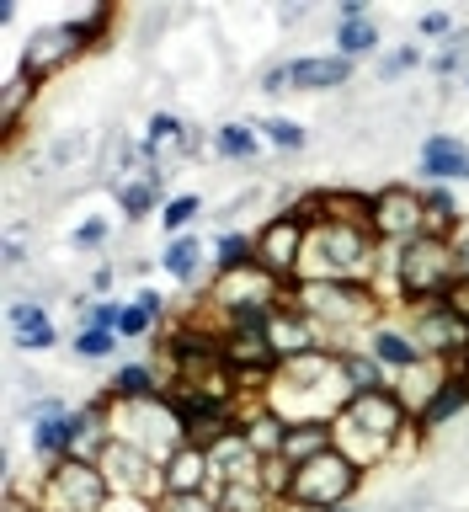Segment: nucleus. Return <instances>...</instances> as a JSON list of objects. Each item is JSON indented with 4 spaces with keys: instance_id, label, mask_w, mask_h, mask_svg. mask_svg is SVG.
<instances>
[{
    "instance_id": "f257e3e1",
    "label": "nucleus",
    "mask_w": 469,
    "mask_h": 512,
    "mask_svg": "<svg viewBox=\"0 0 469 512\" xmlns=\"http://www.w3.org/2000/svg\"><path fill=\"white\" fill-rule=\"evenodd\" d=\"M347 379H342V352H304V358H288L278 374H272L262 406L272 416H283L288 427L294 422H336V416L347 411Z\"/></svg>"
},
{
    "instance_id": "f03ea898",
    "label": "nucleus",
    "mask_w": 469,
    "mask_h": 512,
    "mask_svg": "<svg viewBox=\"0 0 469 512\" xmlns=\"http://www.w3.org/2000/svg\"><path fill=\"white\" fill-rule=\"evenodd\" d=\"M331 427H336V454H347L358 470H374L379 459H390V448L406 432H416V416L390 384V390H374V395H352Z\"/></svg>"
},
{
    "instance_id": "7ed1b4c3",
    "label": "nucleus",
    "mask_w": 469,
    "mask_h": 512,
    "mask_svg": "<svg viewBox=\"0 0 469 512\" xmlns=\"http://www.w3.org/2000/svg\"><path fill=\"white\" fill-rule=\"evenodd\" d=\"M288 304L310 320L315 336H320V347L326 352H342V342L336 336H347V331H374V320H379V288L374 283H294L288 288Z\"/></svg>"
},
{
    "instance_id": "20e7f679",
    "label": "nucleus",
    "mask_w": 469,
    "mask_h": 512,
    "mask_svg": "<svg viewBox=\"0 0 469 512\" xmlns=\"http://www.w3.org/2000/svg\"><path fill=\"white\" fill-rule=\"evenodd\" d=\"M459 283H464V262H459L454 240L422 235V240H411V246H395V256H390V288L411 304L448 299Z\"/></svg>"
},
{
    "instance_id": "39448f33",
    "label": "nucleus",
    "mask_w": 469,
    "mask_h": 512,
    "mask_svg": "<svg viewBox=\"0 0 469 512\" xmlns=\"http://www.w3.org/2000/svg\"><path fill=\"white\" fill-rule=\"evenodd\" d=\"M107 427H112V438L144 448L155 464H166L176 448L187 443V427H182V416H176L171 395H150V400H118V395H107Z\"/></svg>"
},
{
    "instance_id": "423d86ee",
    "label": "nucleus",
    "mask_w": 469,
    "mask_h": 512,
    "mask_svg": "<svg viewBox=\"0 0 469 512\" xmlns=\"http://www.w3.org/2000/svg\"><path fill=\"white\" fill-rule=\"evenodd\" d=\"M112 486L96 470V459H59L48 464V475L38 480V507L43 512H107Z\"/></svg>"
},
{
    "instance_id": "0eeeda50",
    "label": "nucleus",
    "mask_w": 469,
    "mask_h": 512,
    "mask_svg": "<svg viewBox=\"0 0 469 512\" xmlns=\"http://www.w3.org/2000/svg\"><path fill=\"white\" fill-rule=\"evenodd\" d=\"M363 486V470L352 464L347 454H320L310 464H299L294 470V491H288V502H304V507H320V512H336L352 502V491Z\"/></svg>"
},
{
    "instance_id": "6e6552de",
    "label": "nucleus",
    "mask_w": 469,
    "mask_h": 512,
    "mask_svg": "<svg viewBox=\"0 0 469 512\" xmlns=\"http://www.w3.org/2000/svg\"><path fill=\"white\" fill-rule=\"evenodd\" d=\"M96 470L107 475L112 496H139V502H166V464H155L144 448L112 438L96 454Z\"/></svg>"
},
{
    "instance_id": "1a4fd4ad",
    "label": "nucleus",
    "mask_w": 469,
    "mask_h": 512,
    "mask_svg": "<svg viewBox=\"0 0 469 512\" xmlns=\"http://www.w3.org/2000/svg\"><path fill=\"white\" fill-rule=\"evenodd\" d=\"M411 336L422 342L427 358H438L448 368H459L469 358V315L454 310L448 299H427L411 304Z\"/></svg>"
},
{
    "instance_id": "9d476101",
    "label": "nucleus",
    "mask_w": 469,
    "mask_h": 512,
    "mask_svg": "<svg viewBox=\"0 0 469 512\" xmlns=\"http://www.w3.org/2000/svg\"><path fill=\"white\" fill-rule=\"evenodd\" d=\"M86 38H80V27L75 22H43V27H32L27 32V43H22V70L27 80H48V75H59L64 64H75L80 54H86Z\"/></svg>"
},
{
    "instance_id": "9b49d317",
    "label": "nucleus",
    "mask_w": 469,
    "mask_h": 512,
    "mask_svg": "<svg viewBox=\"0 0 469 512\" xmlns=\"http://www.w3.org/2000/svg\"><path fill=\"white\" fill-rule=\"evenodd\" d=\"M374 235L384 246H411V240L427 235V203L422 192L406 182H390L374 192Z\"/></svg>"
},
{
    "instance_id": "f8f14e48",
    "label": "nucleus",
    "mask_w": 469,
    "mask_h": 512,
    "mask_svg": "<svg viewBox=\"0 0 469 512\" xmlns=\"http://www.w3.org/2000/svg\"><path fill=\"white\" fill-rule=\"evenodd\" d=\"M304 235H310V224L299 214H288V208H278V214L256 230V267H267L272 278H283V283H299Z\"/></svg>"
},
{
    "instance_id": "ddd939ff",
    "label": "nucleus",
    "mask_w": 469,
    "mask_h": 512,
    "mask_svg": "<svg viewBox=\"0 0 469 512\" xmlns=\"http://www.w3.org/2000/svg\"><path fill=\"white\" fill-rule=\"evenodd\" d=\"M208 464H214L219 486H235V480H262V454L251 448L246 427H230L219 443H208Z\"/></svg>"
},
{
    "instance_id": "4468645a",
    "label": "nucleus",
    "mask_w": 469,
    "mask_h": 512,
    "mask_svg": "<svg viewBox=\"0 0 469 512\" xmlns=\"http://www.w3.org/2000/svg\"><path fill=\"white\" fill-rule=\"evenodd\" d=\"M422 176L432 187H443V182H469V144L459 139V134H427L422 139Z\"/></svg>"
},
{
    "instance_id": "2eb2a0df",
    "label": "nucleus",
    "mask_w": 469,
    "mask_h": 512,
    "mask_svg": "<svg viewBox=\"0 0 469 512\" xmlns=\"http://www.w3.org/2000/svg\"><path fill=\"white\" fill-rule=\"evenodd\" d=\"M214 486H219V480H214V464H208V448L182 443L166 459V496H203Z\"/></svg>"
},
{
    "instance_id": "dca6fc26",
    "label": "nucleus",
    "mask_w": 469,
    "mask_h": 512,
    "mask_svg": "<svg viewBox=\"0 0 469 512\" xmlns=\"http://www.w3.org/2000/svg\"><path fill=\"white\" fill-rule=\"evenodd\" d=\"M352 80V59L342 54H299L288 59V91H336Z\"/></svg>"
},
{
    "instance_id": "f3484780",
    "label": "nucleus",
    "mask_w": 469,
    "mask_h": 512,
    "mask_svg": "<svg viewBox=\"0 0 469 512\" xmlns=\"http://www.w3.org/2000/svg\"><path fill=\"white\" fill-rule=\"evenodd\" d=\"M267 342H272V352H278V363H288V358L315 352L320 336H315V326L294 310V304H278V310H272V320H267Z\"/></svg>"
},
{
    "instance_id": "a211bd4d",
    "label": "nucleus",
    "mask_w": 469,
    "mask_h": 512,
    "mask_svg": "<svg viewBox=\"0 0 469 512\" xmlns=\"http://www.w3.org/2000/svg\"><path fill=\"white\" fill-rule=\"evenodd\" d=\"M469 406V368H448V379L432 390V400L416 411V432H438Z\"/></svg>"
},
{
    "instance_id": "6ab92c4d",
    "label": "nucleus",
    "mask_w": 469,
    "mask_h": 512,
    "mask_svg": "<svg viewBox=\"0 0 469 512\" xmlns=\"http://www.w3.org/2000/svg\"><path fill=\"white\" fill-rule=\"evenodd\" d=\"M6 320H11V342L27 347V352H48L59 342V331H54V320H48L43 299H11Z\"/></svg>"
},
{
    "instance_id": "aec40b11",
    "label": "nucleus",
    "mask_w": 469,
    "mask_h": 512,
    "mask_svg": "<svg viewBox=\"0 0 469 512\" xmlns=\"http://www.w3.org/2000/svg\"><path fill=\"white\" fill-rule=\"evenodd\" d=\"M368 352H374L384 368H395V374H411V368L432 363L422 352V342H416L411 331H400V326H374V331H368Z\"/></svg>"
},
{
    "instance_id": "412c9836",
    "label": "nucleus",
    "mask_w": 469,
    "mask_h": 512,
    "mask_svg": "<svg viewBox=\"0 0 469 512\" xmlns=\"http://www.w3.org/2000/svg\"><path fill=\"white\" fill-rule=\"evenodd\" d=\"M171 171H160V166H150V171H139V176H128V182H118L112 192H118V214L134 224V219H144V214H155V203H160V182H166Z\"/></svg>"
},
{
    "instance_id": "4be33fe9",
    "label": "nucleus",
    "mask_w": 469,
    "mask_h": 512,
    "mask_svg": "<svg viewBox=\"0 0 469 512\" xmlns=\"http://www.w3.org/2000/svg\"><path fill=\"white\" fill-rule=\"evenodd\" d=\"M331 448H336V427L331 422H294V427H288V438H283V459L299 470V464L331 454Z\"/></svg>"
},
{
    "instance_id": "5701e85b",
    "label": "nucleus",
    "mask_w": 469,
    "mask_h": 512,
    "mask_svg": "<svg viewBox=\"0 0 469 512\" xmlns=\"http://www.w3.org/2000/svg\"><path fill=\"white\" fill-rule=\"evenodd\" d=\"M342 379H347L352 395H374V390H390L395 384L374 352H352V347H342Z\"/></svg>"
},
{
    "instance_id": "b1692460",
    "label": "nucleus",
    "mask_w": 469,
    "mask_h": 512,
    "mask_svg": "<svg viewBox=\"0 0 469 512\" xmlns=\"http://www.w3.org/2000/svg\"><path fill=\"white\" fill-rule=\"evenodd\" d=\"M208 150H214L219 160H240V166H251V160L262 155V139H256V123H219Z\"/></svg>"
},
{
    "instance_id": "393cba45",
    "label": "nucleus",
    "mask_w": 469,
    "mask_h": 512,
    "mask_svg": "<svg viewBox=\"0 0 469 512\" xmlns=\"http://www.w3.org/2000/svg\"><path fill=\"white\" fill-rule=\"evenodd\" d=\"M160 267H166V278H176V283H198V272H203V240H198V235L166 240Z\"/></svg>"
},
{
    "instance_id": "a878e982",
    "label": "nucleus",
    "mask_w": 469,
    "mask_h": 512,
    "mask_svg": "<svg viewBox=\"0 0 469 512\" xmlns=\"http://www.w3.org/2000/svg\"><path fill=\"white\" fill-rule=\"evenodd\" d=\"M107 395H118V400H150V395H166V384L155 379L150 363H123L118 374L107 379Z\"/></svg>"
},
{
    "instance_id": "bb28decb",
    "label": "nucleus",
    "mask_w": 469,
    "mask_h": 512,
    "mask_svg": "<svg viewBox=\"0 0 469 512\" xmlns=\"http://www.w3.org/2000/svg\"><path fill=\"white\" fill-rule=\"evenodd\" d=\"M219 502V512H272L278 502L262 491V480H235V486H214L208 491Z\"/></svg>"
},
{
    "instance_id": "cd10ccee",
    "label": "nucleus",
    "mask_w": 469,
    "mask_h": 512,
    "mask_svg": "<svg viewBox=\"0 0 469 512\" xmlns=\"http://www.w3.org/2000/svg\"><path fill=\"white\" fill-rule=\"evenodd\" d=\"M240 427L251 432V448H256L262 459H278V454H283V438H288V422H283V416H272V411L262 406L256 416H240Z\"/></svg>"
},
{
    "instance_id": "c85d7f7f",
    "label": "nucleus",
    "mask_w": 469,
    "mask_h": 512,
    "mask_svg": "<svg viewBox=\"0 0 469 512\" xmlns=\"http://www.w3.org/2000/svg\"><path fill=\"white\" fill-rule=\"evenodd\" d=\"M422 203H427V235L459 240V203H454V192H448V187H427Z\"/></svg>"
},
{
    "instance_id": "c756f323",
    "label": "nucleus",
    "mask_w": 469,
    "mask_h": 512,
    "mask_svg": "<svg viewBox=\"0 0 469 512\" xmlns=\"http://www.w3.org/2000/svg\"><path fill=\"white\" fill-rule=\"evenodd\" d=\"M32 91H38V80H27L22 70L6 75V86H0V123H6V134H16V123H22V107L32 102Z\"/></svg>"
},
{
    "instance_id": "7c9ffc66",
    "label": "nucleus",
    "mask_w": 469,
    "mask_h": 512,
    "mask_svg": "<svg viewBox=\"0 0 469 512\" xmlns=\"http://www.w3.org/2000/svg\"><path fill=\"white\" fill-rule=\"evenodd\" d=\"M374 48H379V22H374V16L336 27V54H342V59H363V54H374Z\"/></svg>"
},
{
    "instance_id": "2f4dec72",
    "label": "nucleus",
    "mask_w": 469,
    "mask_h": 512,
    "mask_svg": "<svg viewBox=\"0 0 469 512\" xmlns=\"http://www.w3.org/2000/svg\"><path fill=\"white\" fill-rule=\"evenodd\" d=\"M118 342H123V336L107 331V326H80V331H75V358L102 363V358H112V352H118Z\"/></svg>"
},
{
    "instance_id": "473e14b6",
    "label": "nucleus",
    "mask_w": 469,
    "mask_h": 512,
    "mask_svg": "<svg viewBox=\"0 0 469 512\" xmlns=\"http://www.w3.org/2000/svg\"><path fill=\"white\" fill-rule=\"evenodd\" d=\"M203 214V198L198 192H182V198H166V208H160V230H166L171 240L187 235V224Z\"/></svg>"
},
{
    "instance_id": "72a5a7b5",
    "label": "nucleus",
    "mask_w": 469,
    "mask_h": 512,
    "mask_svg": "<svg viewBox=\"0 0 469 512\" xmlns=\"http://www.w3.org/2000/svg\"><path fill=\"white\" fill-rule=\"evenodd\" d=\"M416 64H422V48H416V43L390 48V54L379 59V86H395V80H400V75H411Z\"/></svg>"
},
{
    "instance_id": "f704fd0d",
    "label": "nucleus",
    "mask_w": 469,
    "mask_h": 512,
    "mask_svg": "<svg viewBox=\"0 0 469 512\" xmlns=\"http://www.w3.org/2000/svg\"><path fill=\"white\" fill-rule=\"evenodd\" d=\"M256 128H262L278 150H304V144H310V128L294 123V118H267V123H256Z\"/></svg>"
},
{
    "instance_id": "c9c22d12",
    "label": "nucleus",
    "mask_w": 469,
    "mask_h": 512,
    "mask_svg": "<svg viewBox=\"0 0 469 512\" xmlns=\"http://www.w3.org/2000/svg\"><path fill=\"white\" fill-rule=\"evenodd\" d=\"M70 22L80 27V38L96 48V43H107V32H112V22H118V11H112V6H91V11L70 16Z\"/></svg>"
},
{
    "instance_id": "e433bc0d",
    "label": "nucleus",
    "mask_w": 469,
    "mask_h": 512,
    "mask_svg": "<svg viewBox=\"0 0 469 512\" xmlns=\"http://www.w3.org/2000/svg\"><path fill=\"white\" fill-rule=\"evenodd\" d=\"M262 491L272 496V502H288V491H294V464H288L283 454L262 459Z\"/></svg>"
},
{
    "instance_id": "4c0bfd02",
    "label": "nucleus",
    "mask_w": 469,
    "mask_h": 512,
    "mask_svg": "<svg viewBox=\"0 0 469 512\" xmlns=\"http://www.w3.org/2000/svg\"><path fill=\"white\" fill-rule=\"evenodd\" d=\"M155 331V320L139 310L134 299H123V315H118V336H128V342H139V336H150Z\"/></svg>"
},
{
    "instance_id": "58836bf2",
    "label": "nucleus",
    "mask_w": 469,
    "mask_h": 512,
    "mask_svg": "<svg viewBox=\"0 0 469 512\" xmlns=\"http://www.w3.org/2000/svg\"><path fill=\"white\" fill-rule=\"evenodd\" d=\"M416 32H422V38H454V32H459V22H454V16H448V11H427L422 16V22H416Z\"/></svg>"
},
{
    "instance_id": "ea45409f",
    "label": "nucleus",
    "mask_w": 469,
    "mask_h": 512,
    "mask_svg": "<svg viewBox=\"0 0 469 512\" xmlns=\"http://www.w3.org/2000/svg\"><path fill=\"white\" fill-rule=\"evenodd\" d=\"M107 235H112V224H107V219H86V224H75V246H80V251L107 246Z\"/></svg>"
},
{
    "instance_id": "a19ab883",
    "label": "nucleus",
    "mask_w": 469,
    "mask_h": 512,
    "mask_svg": "<svg viewBox=\"0 0 469 512\" xmlns=\"http://www.w3.org/2000/svg\"><path fill=\"white\" fill-rule=\"evenodd\" d=\"M160 512H219V502L214 496H166V502H160Z\"/></svg>"
},
{
    "instance_id": "79ce46f5",
    "label": "nucleus",
    "mask_w": 469,
    "mask_h": 512,
    "mask_svg": "<svg viewBox=\"0 0 469 512\" xmlns=\"http://www.w3.org/2000/svg\"><path fill=\"white\" fill-rule=\"evenodd\" d=\"M134 304H139V310L155 320V326L166 320V294H155V288H139V294H134Z\"/></svg>"
},
{
    "instance_id": "37998d69",
    "label": "nucleus",
    "mask_w": 469,
    "mask_h": 512,
    "mask_svg": "<svg viewBox=\"0 0 469 512\" xmlns=\"http://www.w3.org/2000/svg\"><path fill=\"white\" fill-rule=\"evenodd\" d=\"M262 91H267V96H278V91H288V59H283V64H272V70L262 75Z\"/></svg>"
},
{
    "instance_id": "c03bdc74",
    "label": "nucleus",
    "mask_w": 469,
    "mask_h": 512,
    "mask_svg": "<svg viewBox=\"0 0 469 512\" xmlns=\"http://www.w3.org/2000/svg\"><path fill=\"white\" fill-rule=\"evenodd\" d=\"M107 512H160V502H139V496H112Z\"/></svg>"
},
{
    "instance_id": "a18cd8bd",
    "label": "nucleus",
    "mask_w": 469,
    "mask_h": 512,
    "mask_svg": "<svg viewBox=\"0 0 469 512\" xmlns=\"http://www.w3.org/2000/svg\"><path fill=\"white\" fill-rule=\"evenodd\" d=\"M112 278H118V267H112V262H102V267L91 272V288H96V294H107V288H112Z\"/></svg>"
},
{
    "instance_id": "49530a36",
    "label": "nucleus",
    "mask_w": 469,
    "mask_h": 512,
    "mask_svg": "<svg viewBox=\"0 0 469 512\" xmlns=\"http://www.w3.org/2000/svg\"><path fill=\"white\" fill-rule=\"evenodd\" d=\"M22 262H27V246H22V235H11V240H6V267L16 272Z\"/></svg>"
},
{
    "instance_id": "de8ad7c7",
    "label": "nucleus",
    "mask_w": 469,
    "mask_h": 512,
    "mask_svg": "<svg viewBox=\"0 0 469 512\" xmlns=\"http://www.w3.org/2000/svg\"><path fill=\"white\" fill-rule=\"evenodd\" d=\"M454 246H459V262H464V278H469V230H459V240H454Z\"/></svg>"
},
{
    "instance_id": "09e8293b",
    "label": "nucleus",
    "mask_w": 469,
    "mask_h": 512,
    "mask_svg": "<svg viewBox=\"0 0 469 512\" xmlns=\"http://www.w3.org/2000/svg\"><path fill=\"white\" fill-rule=\"evenodd\" d=\"M272 512H320V507H304V502H278Z\"/></svg>"
},
{
    "instance_id": "8fccbe9b",
    "label": "nucleus",
    "mask_w": 469,
    "mask_h": 512,
    "mask_svg": "<svg viewBox=\"0 0 469 512\" xmlns=\"http://www.w3.org/2000/svg\"><path fill=\"white\" fill-rule=\"evenodd\" d=\"M336 512H358V507H336Z\"/></svg>"
},
{
    "instance_id": "3c124183",
    "label": "nucleus",
    "mask_w": 469,
    "mask_h": 512,
    "mask_svg": "<svg viewBox=\"0 0 469 512\" xmlns=\"http://www.w3.org/2000/svg\"><path fill=\"white\" fill-rule=\"evenodd\" d=\"M464 86H469V75H464Z\"/></svg>"
}]
</instances>
